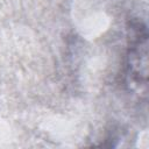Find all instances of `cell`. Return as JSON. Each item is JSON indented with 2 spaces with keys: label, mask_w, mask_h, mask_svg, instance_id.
Returning <instances> with one entry per match:
<instances>
[{
  "label": "cell",
  "mask_w": 149,
  "mask_h": 149,
  "mask_svg": "<svg viewBox=\"0 0 149 149\" xmlns=\"http://www.w3.org/2000/svg\"><path fill=\"white\" fill-rule=\"evenodd\" d=\"M129 47L125 65L127 86L141 90L147 83V30L141 22H134L129 28Z\"/></svg>",
  "instance_id": "6da1fadb"
}]
</instances>
